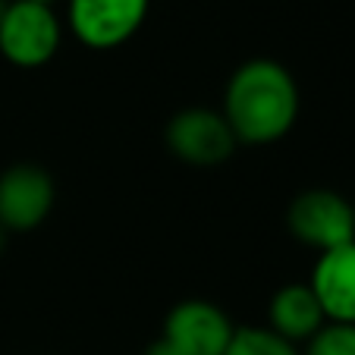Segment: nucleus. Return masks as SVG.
<instances>
[{
    "label": "nucleus",
    "mask_w": 355,
    "mask_h": 355,
    "mask_svg": "<svg viewBox=\"0 0 355 355\" xmlns=\"http://www.w3.org/2000/svg\"><path fill=\"white\" fill-rule=\"evenodd\" d=\"M7 3L10 0H0V16H3V10H7Z\"/></svg>",
    "instance_id": "nucleus-14"
},
{
    "label": "nucleus",
    "mask_w": 355,
    "mask_h": 355,
    "mask_svg": "<svg viewBox=\"0 0 355 355\" xmlns=\"http://www.w3.org/2000/svg\"><path fill=\"white\" fill-rule=\"evenodd\" d=\"M223 120L236 141L270 145L299 120V85L274 60H248L230 76L223 94Z\"/></svg>",
    "instance_id": "nucleus-1"
},
{
    "label": "nucleus",
    "mask_w": 355,
    "mask_h": 355,
    "mask_svg": "<svg viewBox=\"0 0 355 355\" xmlns=\"http://www.w3.org/2000/svg\"><path fill=\"white\" fill-rule=\"evenodd\" d=\"M324 324L327 318H324L309 283H289V286L277 289L268 305V327L289 343H309Z\"/></svg>",
    "instance_id": "nucleus-9"
},
{
    "label": "nucleus",
    "mask_w": 355,
    "mask_h": 355,
    "mask_svg": "<svg viewBox=\"0 0 355 355\" xmlns=\"http://www.w3.org/2000/svg\"><path fill=\"white\" fill-rule=\"evenodd\" d=\"M289 233L318 255L355 242V208L352 201L343 198L330 189H309L293 198L286 211Z\"/></svg>",
    "instance_id": "nucleus-3"
},
{
    "label": "nucleus",
    "mask_w": 355,
    "mask_h": 355,
    "mask_svg": "<svg viewBox=\"0 0 355 355\" xmlns=\"http://www.w3.org/2000/svg\"><path fill=\"white\" fill-rule=\"evenodd\" d=\"M352 208H355V201H352Z\"/></svg>",
    "instance_id": "nucleus-15"
},
{
    "label": "nucleus",
    "mask_w": 355,
    "mask_h": 355,
    "mask_svg": "<svg viewBox=\"0 0 355 355\" xmlns=\"http://www.w3.org/2000/svg\"><path fill=\"white\" fill-rule=\"evenodd\" d=\"M151 0H67V26L92 51L120 47L145 26Z\"/></svg>",
    "instance_id": "nucleus-4"
},
{
    "label": "nucleus",
    "mask_w": 355,
    "mask_h": 355,
    "mask_svg": "<svg viewBox=\"0 0 355 355\" xmlns=\"http://www.w3.org/2000/svg\"><path fill=\"white\" fill-rule=\"evenodd\" d=\"M309 286L327 324H355V242L321 252Z\"/></svg>",
    "instance_id": "nucleus-8"
},
{
    "label": "nucleus",
    "mask_w": 355,
    "mask_h": 355,
    "mask_svg": "<svg viewBox=\"0 0 355 355\" xmlns=\"http://www.w3.org/2000/svg\"><path fill=\"white\" fill-rule=\"evenodd\" d=\"M54 180L35 164H16L0 173V227L26 233L47 220L54 208Z\"/></svg>",
    "instance_id": "nucleus-6"
},
{
    "label": "nucleus",
    "mask_w": 355,
    "mask_h": 355,
    "mask_svg": "<svg viewBox=\"0 0 355 355\" xmlns=\"http://www.w3.org/2000/svg\"><path fill=\"white\" fill-rule=\"evenodd\" d=\"M145 355H186V352H182V349H176L173 343L164 340V336H161V340H155L151 346L145 349Z\"/></svg>",
    "instance_id": "nucleus-12"
},
{
    "label": "nucleus",
    "mask_w": 355,
    "mask_h": 355,
    "mask_svg": "<svg viewBox=\"0 0 355 355\" xmlns=\"http://www.w3.org/2000/svg\"><path fill=\"white\" fill-rule=\"evenodd\" d=\"M167 148L180 161L195 167H214L223 164L236 151V135L223 114L205 107L180 110L167 123Z\"/></svg>",
    "instance_id": "nucleus-5"
},
{
    "label": "nucleus",
    "mask_w": 355,
    "mask_h": 355,
    "mask_svg": "<svg viewBox=\"0 0 355 355\" xmlns=\"http://www.w3.org/2000/svg\"><path fill=\"white\" fill-rule=\"evenodd\" d=\"M305 355H355V324H324L309 340Z\"/></svg>",
    "instance_id": "nucleus-11"
},
{
    "label": "nucleus",
    "mask_w": 355,
    "mask_h": 355,
    "mask_svg": "<svg viewBox=\"0 0 355 355\" xmlns=\"http://www.w3.org/2000/svg\"><path fill=\"white\" fill-rule=\"evenodd\" d=\"M236 327L223 309L205 299H186L173 305L164 324V340L186 355H223Z\"/></svg>",
    "instance_id": "nucleus-7"
},
{
    "label": "nucleus",
    "mask_w": 355,
    "mask_h": 355,
    "mask_svg": "<svg viewBox=\"0 0 355 355\" xmlns=\"http://www.w3.org/2000/svg\"><path fill=\"white\" fill-rule=\"evenodd\" d=\"M3 248H7V230L0 227V252H3Z\"/></svg>",
    "instance_id": "nucleus-13"
},
{
    "label": "nucleus",
    "mask_w": 355,
    "mask_h": 355,
    "mask_svg": "<svg viewBox=\"0 0 355 355\" xmlns=\"http://www.w3.org/2000/svg\"><path fill=\"white\" fill-rule=\"evenodd\" d=\"M63 22L51 0H10L0 16V54L13 67L35 69L60 51Z\"/></svg>",
    "instance_id": "nucleus-2"
},
{
    "label": "nucleus",
    "mask_w": 355,
    "mask_h": 355,
    "mask_svg": "<svg viewBox=\"0 0 355 355\" xmlns=\"http://www.w3.org/2000/svg\"><path fill=\"white\" fill-rule=\"evenodd\" d=\"M223 355H299V349L270 327H236Z\"/></svg>",
    "instance_id": "nucleus-10"
}]
</instances>
